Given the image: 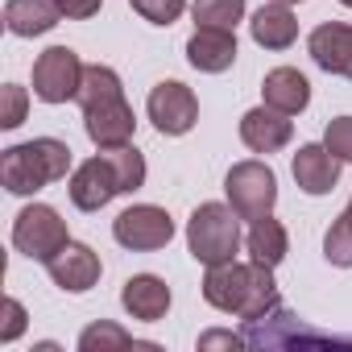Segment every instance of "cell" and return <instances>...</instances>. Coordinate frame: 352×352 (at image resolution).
I'll return each instance as SVG.
<instances>
[{
    "instance_id": "obj_9",
    "label": "cell",
    "mask_w": 352,
    "mask_h": 352,
    "mask_svg": "<svg viewBox=\"0 0 352 352\" xmlns=\"http://www.w3.org/2000/svg\"><path fill=\"white\" fill-rule=\"evenodd\" d=\"M145 112L153 120V129L162 137H187L195 124H199V100L187 83L179 79H162L153 83L149 100H145Z\"/></svg>"
},
{
    "instance_id": "obj_15",
    "label": "cell",
    "mask_w": 352,
    "mask_h": 352,
    "mask_svg": "<svg viewBox=\"0 0 352 352\" xmlns=\"http://www.w3.org/2000/svg\"><path fill=\"white\" fill-rule=\"evenodd\" d=\"M187 63L199 75H224L236 63V30H195L187 38Z\"/></svg>"
},
{
    "instance_id": "obj_11",
    "label": "cell",
    "mask_w": 352,
    "mask_h": 352,
    "mask_svg": "<svg viewBox=\"0 0 352 352\" xmlns=\"http://www.w3.org/2000/svg\"><path fill=\"white\" fill-rule=\"evenodd\" d=\"M46 274H50V282H54L58 290H67V294H87V290L100 282L104 261H100V253H96L91 245L67 241V249L46 261Z\"/></svg>"
},
{
    "instance_id": "obj_32",
    "label": "cell",
    "mask_w": 352,
    "mask_h": 352,
    "mask_svg": "<svg viewBox=\"0 0 352 352\" xmlns=\"http://www.w3.org/2000/svg\"><path fill=\"white\" fill-rule=\"evenodd\" d=\"M340 5H344V9H352V0H340Z\"/></svg>"
},
{
    "instance_id": "obj_17",
    "label": "cell",
    "mask_w": 352,
    "mask_h": 352,
    "mask_svg": "<svg viewBox=\"0 0 352 352\" xmlns=\"http://www.w3.org/2000/svg\"><path fill=\"white\" fill-rule=\"evenodd\" d=\"M249 34L261 50H290L298 42V17L290 5H278V0H265V5L249 17Z\"/></svg>"
},
{
    "instance_id": "obj_12",
    "label": "cell",
    "mask_w": 352,
    "mask_h": 352,
    "mask_svg": "<svg viewBox=\"0 0 352 352\" xmlns=\"http://www.w3.org/2000/svg\"><path fill=\"white\" fill-rule=\"evenodd\" d=\"M340 166H344V162H340L323 141H307V145H298V153L290 157V174H294L298 191H302V195H315V199L336 191Z\"/></svg>"
},
{
    "instance_id": "obj_23",
    "label": "cell",
    "mask_w": 352,
    "mask_h": 352,
    "mask_svg": "<svg viewBox=\"0 0 352 352\" xmlns=\"http://www.w3.org/2000/svg\"><path fill=\"white\" fill-rule=\"evenodd\" d=\"M323 257H327L331 265H340V270H352V224H348L344 212H340V216L331 220V228L323 232Z\"/></svg>"
},
{
    "instance_id": "obj_27",
    "label": "cell",
    "mask_w": 352,
    "mask_h": 352,
    "mask_svg": "<svg viewBox=\"0 0 352 352\" xmlns=\"http://www.w3.org/2000/svg\"><path fill=\"white\" fill-rule=\"evenodd\" d=\"M0 315H5V323H0V344H13L21 331H25V319H30V311L9 294L5 302H0Z\"/></svg>"
},
{
    "instance_id": "obj_2",
    "label": "cell",
    "mask_w": 352,
    "mask_h": 352,
    "mask_svg": "<svg viewBox=\"0 0 352 352\" xmlns=\"http://www.w3.org/2000/svg\"><path fill=\"white\" fill-rule=\"evenodd\" d=\"M204 298H208L216 311L236 315V319H245V323L265 319L274 307H282L274 270L261 265V261H236V257L224 261V265H208Z\"/></svg>"
},
{
    "instance_id": "obj_18",
    "label": "cell",
    "mask_w": 352,
    "mask_h": 352,
    "mask_svg": "<svg viewBox=\"0 0 352 352\" xmlns=\"http://www.w3.org/2000/svg\"><path fill=\"white\" fill-rule=\"evenodd\" d=\"M261 104L286 112V116H298L307 112L311 104V83L298 67H274L265 79H261Z\"/></svg>"
},
{
    "instance_id": "obj_22",
    "label": "cell",
    "mask_w": 352,
    "mask_h": 352,
    "mask_svg": "<svg viewBox=\"0 0 352 352\" xmlns=\"http://www.w3.org/2000/svg\"><path fill=\"white\" fill-rule=\"evenodd\" d=\"M108 348H157V344H149V340H133L124 327L104 323V319L79 331V352H108Z\"/></svg>"
},
{
    "instance_id": "obj_16",
    "label": "cell",
    "mask_w": 352,
    "mask_h": 352,
    "mask_svg": "<svg viewBox=\"0 0 352 352\" xmlns=\"http://www.w3.org/2000/svg\"><path fill=\"white\" fill-rule=\"evenodd\" d=\"M120 307L129 311V319L157 323V319H166V311H170V286H166L157 274H133V278L120 286Z\"/></svg>"
},
{
    "instance_id": "obj_8",
    "label": "cell",
    "mask_w": 352,
    "mask_h": 352,
    "mask_svg": "<svg viewBox=\"0 0 352 352\" xmlns=\"http://www.w3.org/2000/svg\"><path fill=\"white\" fill-rule=\"evenodd\" d=\"M83 58L71 46H50L34 58V96L42 104H67L83 87Z\"/></svg>"
},
{
    "instance_id": "obj_24",
    "label": "cell",
    "mask_w": 352,
    "mask_h": 352,
    "mask_svg": "<svg viewBox=\"0 0 352 352\" xmlns=\"http://www.w3.org/2000/svg\"><path fill=\"white\" fill-rule=\"evenodd\" d=\"M30 112V91L21 83H5L0 87V129H21Z\"/></svg>"
},
{
    "instance_id": "obj_10",
    "label": "cell",
    "mask_w": 352,
    "mask_h": 352,
    "mask_svg": "<svg viewBox=\"0 0 352 352\" xmlns=\"http://www.w3.org/2000/svg\"><path fill=\"white\" fill-rule=\"evenodd\" d=\"M67 191H71V204H75L79 212H104L116 195H124V191H120V179H116V170H112V162H108L104 149L71 170Z\"/></svg>"
},
{
    "instance_id": "obj_1",
    "label": "cell",
    "mask_w": 352,
    "mask_h": 352,
    "mask_svg": "<svg viewBox=\"0 0 352 352\" xmlns=\"http://www.w3.org/2000/svg\"><path fill=\"white\" fill-rule=\"evenodd\" d=\"M75 104L83 108V129L91 137L96 149H116V145H133L137 133V116L124 100V83L112 67L91 63L83 71V87L75 96Z\"/></svg>"
},
{
    "instance_id": "obj_5",
    "label": "cell",
    "mask_w": 352,
    "mask_h": 352,
    "mask_svg": "<svg viewBox=\"0 0 352 352\" xmlns=\"http://www.w3.org/2000/svg\"><path fill=\"white\" fill-rule=\"evenodd\" d=\"M224 195H228L232 212L253 224V220L270 216L278 204V174L261 157H245L224 174Z\"/></svg>"
},
{
    "instance_id": "obj_21",
    "label": "cell",
    "mask_w": 352,
    "mask_h": 352,
    "mask_svg": "<svg viewBox=\"0 0 352 352\" xmlns=\"http://www.w3.org/2000/svg\"><path fill=\"white\" fill-rule=\"evenodd\" d=\"M245 0H195L191 5V17H195V30H236L245 21Z\"/></svg>"
},
{
    "instance_id": "obj_28",
    "label": "cell",
    "mask_w": 352,
    "mask_h": 352,
    "mask_svg": "<svg viewBox=\"0 0 352 352\" xmlns=\"http://www.w3.org/2000/svg\"><path fill=\"white\" fill-rule=\"evenodd\" d=\"M58 9H63L67 21H87L104 9V0H58Z\"/></svg>"
},
{
    "instance_id": "obj_4",
    "label": "cell",
    "mask_w": 352,
    "mask_h": 352,
    "mask_svg": "<svg viewBox=\"0 0 352 352\" xmlns=\"http://www.w3.org/2000/svg\"><path fill=\"white\" fill-rule=\"evenodd\" d=\"M245 232H241V216L232 212V204H199L187 220V249L199 265H224L241 253Z\"/></svg>"
},
{
    "instance_id": "obj_20",
    "label": "cell",
    "mask_w": 352,
    "mask_h": 352,
    "mask_svg": "<svg viewBox=\"0 0 352 352\" xmlns=\"http://www.w3.org/2000/svg\"><path fill=\"white\" fill-rule=\"evenodd\" d=\"M245 253H249V261H261V265L278 270V265L286 261V253H290V232H286V224L274 220V212L261 216V220H253L249 232H245Z\"/></svg>"
},
{
    "instance_id": "obj_26",
    "label": "cell",
    "mask_w": 352,
    "mask_h": 352,
    "mask_svg": "<svg viewBox=\"0 0 352 352\" xmlns=\"http://www.w3.org/2000/svg\"><path fill=\"white\" fill-rule=\"evenodd\" d=\"M323 145H327L340 162H352V116H336V120H327V129H323Z\"/></svg>"
},
{
    "instance_id": "obj_14",
    "label": "cell",
    "mask_w": 352,
    "mask_h": 352,
    "mask_svg": "<svg viewBox=\"0 0 352 352\" xmlns=\"http://www.w3.org/2000/svg\"><path fill=\"white\" fill-rule=\"evenodd\" d=\"M307 54H311V63L319 71L352 79V25H344V21L315 25L311 38H307Z\"/></svg>"
},
{
    "instance_id": "obj_13",
    "label": "cell",
    "mask_w": 352,
    "mask_h": 352,
    "mask_svg": "<svg viewBox=\"0 0 352 352\" xmlns=\"http://www.w3.org/2000/svg\"><path fill=\"white\" fill-rule=\"evenodd\" d=\"M290 137H294V120H290L286 112L270 108V104H257V108H249V112L241 116V141H245V149H253V153H265V157H270V153L286 149Z\"/></svg>"
},
{
    "instance_id": "obj_7",
    "label": "cell",
    "mask_w": 352,
    "mask_h": 352,
    "mask_svg": "<svg viewBox=\"0 0 352 352\" xmlns=\"http://www.w3.org/2000/svg\"><path fill=\"white\" fill-rule=\"evenodd\" d=\"M112 241L129 253H157L174 241V220L157 204H133L112 220Z\"/></svg>"
},
{
    "instance_id": "obj_25",
    "label": "cell",
    "mask_w": 352,
    "mask_h": 352,
    "mask_svg": "<svg viewBox=\"0 0 352 352\" xmlns=\"http://www.w3.org/2000/svg\"><path fill=\"white\" fill-rule=\"evenodd\" d=\"M129 9L145 17L149 25H174L187 13V0H129Z\"/></svg>"
},
{
    "instance_id": "obj_29",
    "label": "cell",
    "mask_w": 352,
    "mask_h": 352,
    "mask_svg": "<svg viewBox=\"0 0 352 352\" xmlns=\"http://www.w3.org/2000/svg\"><path fill=\"white\" fill-rule=\"evenodd\" d=\"M216 344H224V348H249L245 331H241V336H236V331H204V336H199V348H216Z\"/></svg>"
},
{
    "instance_id": "obj_6",
    "label": "cell",
    "mask_w": 352,
    "mask_h": 352,
    "mask_svg": "<svg viewBox=\"0 0 352 352\" xmlns=\"http://www.w3.org/2000/svg\"><path fill=\"white\" fill-rule=\"evenodd\" d=\"M71 241L67 232V220L58 216V208L50 204H25L13 220V249L30 261H50L54 253H63Z\"/></svg>"
},
{
    "instance_id": "obj_30",
    "label": "cell",
    "mask_w": 352,
    "mask_h": 352,
    "mask_svg": "<svg viewBox=\"0 0 352 352\" xmlns=\"http://www.w3.org/2000/svg\"><path fill=\"white\" fill-rule=\"evenodd\" d=\"M278 5H290V9H294V5H302V0H278Z\"/></svg>"
},
{
    "instance_id": "obj_3",
    "label": "cell",
    "mask_w": 352,
    "mask_h": 352,
    "mask_svg": "<svg viewBox=\"0 0 352 352\" xmlns=\"http://www.w3.org/2000/svg\"><path fill=\"white\" fill-rule=\"evenodd\" d=\"M71 145L58 137H34L0 153V183L9 195H38L71 174Z\"/></svg>"
},
{
    "instance_id": "obj_19",
    "label": "cell",
    "mask_w": 352,
    "mask_h": 352,
    "mask_svg": "<svg viewBox=\"0 0 352 352\" xmlns=\"http://www.w3.org/2000/svg\"><path fill=\"white\" fill-rule=\"evenodd\" d=\"M63 21L58 0H5V30L13 38H42Z\"/></svg>"
},
{
    "instance_id": "obj_31",
    "label": "cell",
    "mask_w": 352,
    "mask_h": 352,
    "mask_svg": "<svg viewBox=\"0 0 352 352\" xmlns=\"http://www.w3.org/2000/svg\"><path fill=\"white\" fill-rule=\"evenodd\" d=\"M344 216H348V224H352V199H348V208H344Z\"/></svg>"
}]
</instances>
